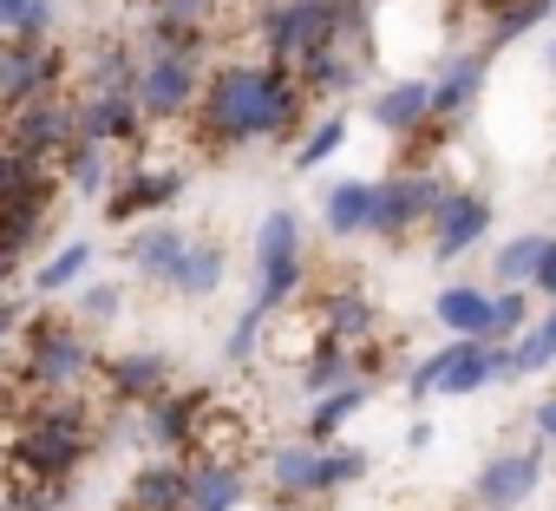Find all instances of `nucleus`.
<instances>
[{"mask_svg":"<svg viewBox=\"0 0 556 511\" xmlns=\"http://www.w3.org/2000/svg\"><path fill=\"white\" fill-rule=\"evenodd\" d=\"M79 73H86V99H112V92H138V73H144V66L131 60L125 40H112V47H99Z\"/></svg>","mask_w":556,"mask_h":511,"instance_id":"obj_26","label":"nucleus"},{"mask_svg":"<svg viewBox=\"0 0 556 511\" xmlns=\"http://www.w3.org/2000/svg\"><path fill=\"white\" fill-rule=\"evenodd\" d=\"M53 0H0V34L8 40H47Z\"/></svg>","mask_w":556,"mask_h":511,"instance_id":"obj_37","label":"nucleus"},{"mask_svg":"<svg viewBox=\"0 0 556 511\" xmlns=\"http://www.w3.org/2000/svg\"><path fill=\"white\" fill-rule=\"evenodd\" d=\"M203 60H184V53H157V60H144V73H138V112H144V125H177V119H190L197 112V99H203Z\"/></svg>","mask_w":556,"mask_h":511,"instance_id":"obj_8","label":"nucleus"},{"mask_svg":"<svg viewBox=\"0 0 556 511\" xmlns=\"http://www.w3.org/2000/svg\"><path fill=\"white\" fill-rule=\"evenodd\" d=\"M530 335V302H523V289H497L491 296V341L504 348V341H523Z\"/></svg>","mask_w":556,"mask_h":511,"instance_id":"obj_38","label":"nucleus"},{"mask_svg":"<svg viewBox=\"0 0 556 511\" xmlns=\"http://www.w3.org/2000/svg\"><path fill=\"white\" fill-rule=\"evenodd\" d=\"M536 289L556 302V242H549V256H543V270H536Z\"/></svg>","mask_w":556,"mask_h":511,"instance_id":"obj_45","label":"nucleus"},{"mask_svg":"<svg viewBox=\"0 0 556 511\" xmlns=\"http://www.w3.org/2000/svg\"><path fill=\"white\" fill-rule=\"evenodd\" d=\"M190 504V459H151L125 485V511H184Z\"/></svg>","mask_w":556,"mask_h":511,"instance_id":"obj_18","label":"nucleus"},{"mask_svg":"<svg viewBox=\"0 0 556 511\" xmlns=\"http://www.w3.org/2000/svg\"><path fill=\"white\" fill-rule=\"evenodd\" d=\"M328 472H334V491H341V485L367 478V452H328Z\"/></svg>","mask_w":556,"mask_h":511,"instance_id":"obj_43","label":"nucleus"},{"mask_svg":"<svg viewBox=\"0 0 556 511\" xmlns=\"http://www.w3.org/2000/svg\"><path fill=\"white\" fill-rule=\"evenodd\" d=\"M184 256H190V236L177 229V223H144L131 242H125V263L144 276V283H177V270H184Z\"/></svg>","mask_w":556,"mask_h":511,"instance_id":"obj_16","label":"nucleus"},{"mask_svg":"<svg viewBox=\"0 0 556 511\" xmlns=\"http://www.w3.org/2000/svg\"><path fill=\"white\" fill-rule=\"evenodd\" d=\"M21 276V256H8V249H0V296H8V283Z\"/></svg>","mask_w":556,"mask_h":511,"instance_id":"obj_47","label":"nucleus"},{"mask_svg":"<svg viewBox=\"0 0 556 511\" xmlns=\"http://www.w3.org/2000/svg\"><path fill=\"white\" fill-rule=\"evenodd\" d=\"M361 73H367L361 60H348V53H334V47H328V53L302 73V92H308V99H341V92H354V86H361Z\"/></svg>","mask_w":556,"mask_h":511,"instance_id":"obj_30","label":"nucleus"},{"mask_svg":"<svg viewBox=\"0 0 556 511\" xmlns=\"http://www.w3.org/2000/svg\"><path fill=\"white\" fill-rule=\"evenodd\" d=\"M268 511H302V504H289V498H282V504H268Z\"/></svg>","mask_w":556,"mask_h":511,"instance_id":"obj_50","label":"nucleus"},{"mask_svg":"<svg viewBox=\"0 0 556 511\" xmlns=\"http://www.w3.org/2000/svg\"><path fill=\"white\" fill-rule=\"evenodd\" d=\"M47 184H53V171H47V164H27L21 151L0 145V216H8L14 203H27L34 190H47Z\"/></svg>","mask_w":556,"mask_h":511,"instance_id":"obj_32","label":"nucleus"},{"mask_svg":"<svg viewBox=\"0 0 556 511\" xmlns=\"http://www.w3.org/2000/svg\"><path fill=\"white\" fill-rule=\"evenodd\" d=\"M543 73L556 79V34H549V47H543Z\"/></svg>","mask_w":556,"mask_h":511,"instance_id":"obj_49","label":"nucleus"},{"mask_svg":"<svg viewBox=\"0 0 556 511\" xmlns=\"http://www.w3.org/2000/svg\"><path fill=\"white\" fill-rule=\"evenodd\" d=\"M66 53H53L47 40H8L0 47V112H21L34 99H60L66 86Z\"/></svg>","mask_w":556,"mask_h":511,"instance_id":"obj_9","label":"nucleus"},{"mask_svg":"<svg viewBox=\"0 0 556 511\" xmlns=\"http://www.w3.org/2000/svg\"><path fill=\"white\" fill-rule=\"evenodd\" d=\"M484 381H517L510 374V348H491V341H445L439 354H426L413 367V394H445V400H465L478 394Z\"/></svg>","mask_w":556,"mask_h":511,"instance_id":"obj_6","label":"nucleus"},{"mask_svg":"<svg viewBox=\"0 0 556 511\" xmlns=\"http://www.w3.org/2000/svg\"><path fill=\"white\" fill-rule=\"evenodd\" d=\"M0 145L21 151L27 164H66V151L79 145V105L73 99H34V105L0 119Z\"/></svg>","mask_w":556,"mask_h":511,"instance_id":"obj_7","label":"nucleus"},{"mask_svg":"<svg viewBox=\"0 0 556 511\" xmlns=\"http://www.w3.org/2000/svg\"><path fill=\"white\" fill-rule=\"evenodd\" d=\"M60 184L79 190V197H105V184H112V158H105L99 145H73L66 164H60Z\"/></svg>","mask_w":556,"mask_h":511,"instance_id":"obj_33","label":"nucleus"},{"mask_svg":"<svg viewBox=\"0 0 556 511\" xmlns=\"http://www.w3.org/2000/svg\"><path fill=\"white\" fill-rule=\"evenodd\" d=\"M190 171L184 164H144V171H125V184L112 190V223H131V216H151V210H170L184 197Z\"/></svg>","mask_w":556,"mask_h":511,"instance_id":"obj_12","label":"nucleus"},{"mask_svg":"<svg viewBox=\"0 0 556 511\" xmlns=\"http://www.w3.org/2000/svg\"><path fill=\"white\" fill-rule=\"evenodd\" d=\"M334 21H341V0H268L262 21H255L262 60L302 79L334 47Z\"/></svg>","mask_w":556,"mask_h":511,"instance_id":"obj_4","label":"nucleus"},{"mask_svg":"<svg viewBox=\"0 0 556 511\" xmlns=\"http://www.w3.org/2000/svg\"><path fill=\"white\" fill-rule=\"evenodd\" d=\"M549 242H556V236H517V242H504V249H497V263H491L497 289H523V283H536Z\"/></svg>","mask_w":556,"mask_h":511,"instance_id":"obj_28","label":"nucleus"},{"mask_svg":"<svg viewBox=\"0 0 556 511\" xmlns=\"http://www.w3.org/2000/svg\"><path fill=\"white\" fill-rule=\"evenodd\" d=\"M374 125L387 138H426L432 132V79H393L374 99Z\"/></svg>","mask_w":556,"mask_h":511,"instance_id":"obj_17","label":"nucleus"},{"mask_svg":"<svg viewBox=\"0 0 556 511\" xmlns=\"http://www.w3.org/2000/svg\"><path fill=\"white\" fill-rule=\"evenodd\" d=\"M484 229H491V197L484 190H452L439 203V216H432V256L452 263V256H465Z\"/></svg>","mask_w":556,"mask_h":511,"instance_id":"obj_14","label":"nucleus"},{"mask_svg":"<svg viewBox=\"0 0 556 511\" xmlns=\"http://www.w3.org/2000/svg\"><path fill=\"white\" fill-rule=\"evenodd\" d=\"M302 112H308V92L295 73L268 66V60H223V66H210L190 125L210 151H236V145H262V138L295 132Z\"/></svg>","mask_w":556,"mask_h":511,"instance_id":"obj_1","label":"nucleus"},{"mask_svg":"<svg viewBox=\"0 0 556 511\" xmlns=\"http://www.w3.org/2000/svg\"><path fill=\"white\" fill-rule=\"evenodd\" d=\"M361 407H367V381H361V387H341V394H328V400H315V413H308V439H315V446H328V439L361 413Z\"/></svg>","mask_w":556,"mask_h":511,"instance_id":"obj_35","label":"nucleus"},{"mask_svg":"<svg viewBox=\"0 0 556 511\" xmlns=\"http://www.w3.org/2000/svg\"><path fill=\"white\" fill-rule=\"evenodd\" d=\"M118 302H125V296H118L112 283H92V289H79V315H73V322H79V328H99V322L118 315Z\"/></svg>","mask_w":556,"mask_h":511,"instance_id":"obj_41","label":"nucleus"},{"mask_svg":"<svg viewBox=\"0 0 556 511\" xmlns=\"http://www.w3.org/2000/svg\"><path fill=\"white\" fill-rule=\"evenodd\" d=\"M321 328H328V341H341V348H367L374 328H380V315H374V302H367L361 289H334V296L321 302Z\"/></svg>","mask_w":556,"mask_h":511,"instance_id":"obj_23","label":"nucleus"},{"mask_svg":"<svg viewBox=\"0 0 556 511\" xmlns=\"http://www.w3.org/2000/svg\"><path fill=\"white\" fill-rule=\"evenodd\" d=\"M242 446H249V420H229L216 400H203L197 433H190V459L197 465H242Z\"/></svg>","mask_w":556,"mask_h":511,"instance_id":"obj_19","label":"nucleus"},{"mask_svg":"<svg viewBox=\"0 0 556 511\" xmlns=\"http://www.w3.org/2000/svg\"><path fill=\"white\" fill-rule=\"evenodd\" d=\"M216 8H223V0H151V21H170V27H197V34H210Z\"/></svg>","mask_w":556,"mask_h":511,"instance_id":"obj_40","label":"nucleus"},{"mask_svg":"<svg viewBox=\"0 0 556 511\" xmlns=\"http://www.w3.org/2000/svg\"><path fill=\"white\" fill-rule=\"evenodd\" d=\"M99 374H105V394H112V400L151 407L157 394H170V387H164V381H170L164 354H118V361H99Z\"/></svg>","mask_w":556,"mask_h":511,"instance_id":"obj_21","label":"nucleus"},{"mask_svg":"<svg viewBox=\"0 0 556 511\" xmlns=\"http://www.w3.org/2000/svg\"><path fill=\"white\" fill-rule=\"evenodd\" d=\"M432 322L452 328V341H491V296L484 289H439Z\"/></svg>","mask_w":556,"mask_h":511,"instance_id":"obj_24","label":"nucleus"},{"mask_svg":"<svg viewBox=\"0 0 556 511\" xmlns=\"http://www.w3.org/2000/svg\"><path fill=\"white\" fill-rule=\"evenodd\" d=\"M144 138V112H138V92H112V99H79V145H138Z\"/></svg>","mask_w":556,"mask_h":511,"instance_id":"obj_15","label":"nucleus"},{"mask_svg":"<svg viewBox=\"0 0 556 511\" xmlns=\"http://www.w3.org/2000/svg\"><path fill=\"white\" fill-rule=\"evenodd\" d=\"M92 407L79 394H60V400H34L27 420L14 426V472L21 478H47V485H66L79 472V459L92 452Z\"/></svg>","mask_w":556,"mask_h":511,"instance_id":"obj_2","label":"nucleus"},{"mask_svg":"<svg viewBox=\"0 0 556 511\" xmlns=\"http://www.w3.org/2000/svg\"><path fill=\"white\" fill-rule=\"evenodd\" d=\"M374 197H380V184H367V177H341L328 197H321V216H328V236H367L374 229Z\"/></svg>","mask_w":556,"mask_h":511,"instance_id":"obj_22","label":"nucleus"},{"mask_svg":"<svg viewBox=\"0 0 556 511\" xmlns=\"http://www.w3.org/2000/svg\"><path fill=\"white\" fill-rule=\"evenodd\" d=\"M262 322H268V315H255V309H249V315L223 335V354H229V361H249V354L262 348Z\"/></svg>","mask_w":556,"mask_h":511,"instance_id":"obj_42","label":"nucleus"},{"mask_svg":"<svg viewBox=\"0 0 556 511\" xmlns=\"http://www.w3.org/2000/svg\"><path fill=\"white\" fill-rule=\"evenodd\" d=\"M242 465H197L190 459V504L184 511H236L242 504Z\"/></svg>","mask_w":556,"mask_h":511,"instance_id":"obj_27","label":"nucleus"},{"mask_svg":"<svg viewBox=\"0 0 556 511\" xmlns=\"http://www.w3.org/2000/svg\"><path fill=\"white\" fill-rule=\"evenodd\" d=\"M223 276H229V256H223V242H190V256H184V270H177V296H216L223 289Z\"/></svg>","mask_w":556,"mask_h":511,"instance_id":"obj_29","label":"nucleus"},{"mask_svg":"<svg viewBox=\"0 0 556 511\" xmlns=\"http://www.w3.org/2000/svg\"><path fill=\"white\" fill-rule=\"evenodd\" d=\"M478 92H484V53H452L432 79V125H452L458 112H471Z\"/></svg>","mask_w":556,"mask_h":511,"instance_id":"obj_20","label":"nucleus"},{"mask_svg":"<svg viewBox=\"0 0 556 511\" xmlns=\"http://www.w3.org/2000/svg\"><path fill=\"white\" fill-rule=\"evenodd\" d=\"M197 394H157L151 407H144V433H151V446H164V452H190V433H197Z\"/></svg>","mask_w":556,"mask_h":511,"instance_id":"obj_25","label":"nucleus"},{"mask_svg":"<svg viewBox=\"0 0 556 511\" xmlns=\"http://www.w3.org/2000/svg\"><path fill=\"white\" fill-rule=\"evenodd\" d=\"M452 190H445V177H432V171H393L387 184H380V197H374V236H387V242H406L419 223H432L439 216V203H445Z\"/></svg>","mask_w":556,"mask_h":511,"instance_id":"obj_10","label":"nucleus"},{"mask_svg":"<svg viewBox=\"0 0 556 511\" xmlns=\"http://www.w3.org/2000/svg\"><path fill=\"white\" fill-rule=\"evenodd\" d=\"M268 485L282 491V498H321V491H334L328 446H315V439H289V446H275V452H268Z\"/></svg>","mask_w":556,"mask_h":511,"instance_id":"obj_11","label":"nucleus"},{"mask_svg":"<svg viewBox=\"0 0 556 511\" xmlns=\"http://www.w3.org/2000/svg\"><path fill=\"white\" fill-rule=\"evenodd\" d=\"M341 145H348V119H321V125L295 145V171H315V164H321V158H334Z\"/></svg>","mask_w":556,"mask_h":511,"instance_id":"obj_39","label":"nucleus"},{"mask_svg":"<svg viewBox=\"0 0 556 511\" xmlns=\"http://www.w3.org/2000/svg\"><path fill=\"white\" fill-rule=\"evenodd\" d=\"M530 426H536V439H543V446H556V394H549V400H536Z\"/></svg>","mask_w":556,"mask_h":511,"instance_id":"obj_44","label":"nucleus"},{"mask_svg":"<svg viewBox=\"0 0 556 511\" xmlns=\"http://www.w3.org/2000/svg\"><path fill=\"white\" fill-rule=\"evenodd\" d=\"M549 361H556V309H549L543 322H530V335L510 348V374L523 381V374H543Z\"/></svg>","mask_w":556,"mask_h":511,"instance_id":"obj_36","label":"nucleus"},{"mask_svg":"<svg viewBox=\"0 0 556 511\" xmlns=\"http://www.w3.org/2000/svg\"><path fill=\"white\" fill-rule=\"evenodd\" d=\"M471 8H484V14H491V21H497V14H504V8H517V0H471Z\"/></svg>","mask_w":556,"mask_h":511,"instance_id":"obj_48","label":"nucleus"},{"mask_svg":"<svg viewBox=\"0 0 556 511\" xmlns=\"http://www.w3.org/2000/svg\"><path fill=\"white\" fill-rule=\"evenodd\" d=\"M86 374H99V354H92V341H86L79 322H66V315H34V322L21 328V374H14V381H21L34 400L79 394Z\"/></svg>","mask_w":556,"mask_h":511,"instance_id":"obj_3","label":"nucleus"},{"mask_svg":"<svg viewBox=\"0 0 556 511\" xmlns=\"http://www.w3.org/2000/svg\"><path fill=\"white\" fill-rule=\"evenodd\" d=\"M549 14H556V0H517V8H504V14L484 27V47H491V53H504V47H517L523 34H536Z\"/></svg>","mask_w":556,"mask_h":511,"instance_id":"obj_31","label":"nucleus"},{"mask_svg":"<svg viewBox=\"0 0 556 511\" xmlns=\"http://www.w3.org/2000/svg\"><path fill=\"white\" fill-rule=\"evenodd\" d=\"M14 328H21V315H14V302H0V348L14 341Z\"/></svg>","mask_w":556,"mask_h":511,"instance_id":"obj_46","label":"nucleus"},{"mask_svg":"<svg viewBox=\"0 0 556 511\" xmlns=\"http://www.w3.org/2000/svg\"><path fill=\"white\" fill-rule=\"evenodd\" d=\"M302 296V223L295 210H268L255 229V315H282Z\"/></svg>","mask_w":556,"mask_h":511,"instance_id":"obj_5","label":"nucleus"},{"mask_svg":"<svg viewBox=\"0 0 556 511\" xmlns=\"http://www.w3.org/2000/svg\"><path fill=\"white\" fill-rule=\"evenodd\" d=\"M536 478H543V452L536 446L530 452H497V459L478 465V504L484 511H517L536 491Z\"/></svg>","mask_w":556,"mask_h":511,"instance_id":"obj_13","label":"nucleus"},{"mask_svg":"<svg viewBox=\"0 0 556 511\" xmlns=\"http://www.w3.org/2000/svg\"><path fill=\"white\" fill-rule=\"evenodd\" d=\"M86 270H92V242H66V249H53L47 263L34 270V289H40V296H60V289H73Z\"/></svg>","mask_w":556,"mask_h":511,"instance_id":"obj_34","label":"nucleus"}]
</instances>
